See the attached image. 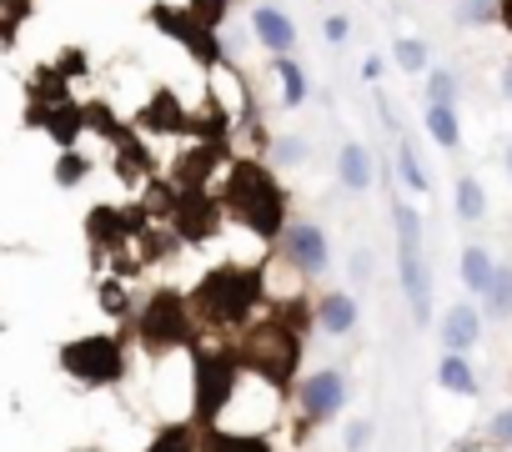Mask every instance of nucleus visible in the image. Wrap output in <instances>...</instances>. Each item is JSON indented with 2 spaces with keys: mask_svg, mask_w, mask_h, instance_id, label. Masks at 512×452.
Listing matches in <instances>:
<instances>
[{
  "mask_svg": "<svg viewBox=\"0 0 512 452\" xmlns=\"http://www.w3.org/2000/svg\"><path fill=\"white\" fill-rule=\"evenodd\" d=\"M457 26H462V31L497 26V0H457Z\"/></svg>",
  "mask_w": 512,
  "mask_h": 452,
  "instance_id": "nucleus-28",
  "label": "nucleus"
},
{
  "mask_svg": "<svg viewBox=\"0 0 512 452\" xmlns=\"http://www.w3.org/2000/svg\"><path fill=\"white\" fill-rule=\"evenodd\" d=\"M251 36H256V46H262L267 56H292L297 51V26H292V16L282 6H272V0L251 11Z\"/></svg>",
  "mask_w": 512,
  "mask_h": 452,
  "instance_id": "nucleus-13",
  "label": "nucleus"
},
{
  "mask_svg": "<svg viewBox=\"0 0 512 452\" xmlns=\"http://www.w3.org/2000/svg\"><path fill=\"white\" fill-rule=\"evenodd\" d=\"M452 201H457V221H462V226H472V221H482V216H487V191H482V181H477L472 171H462V176H457Z\"/></svg>",
  "mask_w": 512,
  "mask_h": 452,
  "instance_id": "nucleus-23",
  "label": "nucleus"
},
{
  "mask_svg": "<svg viewBox=\"0 0 512 452\" xmlns=\"http://www.w3.org/2000/svg\"><path fill=\"white\" fill-rule=\"evenodd\" d=\"M347 397H352V387H347V372H337V367L302 372V382L292 387V407H297L302 437H307L312 427H327V422H337V417L347 412Z\"/></svg>",
  "mask_w": 512,
  "mask_h": 452,
  "instance_id": "nucleus-6",
  "label": "nucleus"
},
{
  "mask_svg": "<svg viewBox=\"0 0 512 452\" xmlns=\"http://www.w3.org/2000/svg\"><path fill=\"white\" fill-rule=\"evenodd\" d=\"M61 367H66V377H76L86 387H111L126 377V347H121V337H106V332L76 337L61 347Z\"/></svg>",
  "mask_w": 512,
  "mask_h": 452,
  "instance_id": "nucleus-7",
  "label": "nucleus"
},
{
  "mask_svg": "<svg viewBox=\"0 0 512 452\" xmlns=\"http://www.w3.org/2000/svg\"><path fill=\"white\" fill-rule=\"evenodd\" d=\"M322 36H327L332 46H347V36H352V21H347V16H327V21H322Z\"/></svg>",
  "mask_w": 512,
  "mask_h": 452,
  "instance_id": "nucleus-34",
  "label": "nucleus"
},
{
  "mask_svg": "<svg viewBox=\"0 0 512 452\" xmlns=\"http://www.w3.org/2000/svg\"><path fill=\"white\" fill-rule=\"evenodd\" d=\"M457 101H462V86H457V76H452L447 66L427 71V106H457Z\"/></svg>",
  "mask_w": 512,
  "mask_h": 452,
  "instance_id": "nucleus-27",
  "label": "nucleus"
},
{
  "mask_svg": "<svg viewBox=\"0 0 512 452\" xmlns=\"http://www.w3.org/2000/svg\"><path fill=\"white\" fill-rule=\"evenodd\" d=\"M457 452H507V447H497L492 437H467V442H462Z\"/></svg>",
  "mask_w": 512,
  "mask_h": 452,
  "instance_id": "nucleus-37",
  "label": "nucleus"
},
{
  "mask_svg": "<svg viewBox=\"0 0 512 452\" xmlns=\"http://www.w3.org/2000/svg\"><path fill=\"white\" fill-rule=\"evenodd\" d=\"M76 452H91V447H76Z\"/></svg>",
  "mask_w": 512,
  "mask_h": 452,
  "instance_id": "nucleus-42",
  "label": "nucleus"
},
{
  "mask_svg": "<svg viewBox=\"0 0 512 452\" xmlns=\"http://www.w3.org/2000/svg\"><path fill=\"white\" fill-rule=\"evenodd\" d=\"M497 86H502V96L512 101V66H502V76H497Z\"/></svg>",
  "mask_w": 512,
  "mask_h": 452,
  "instance_id": "nucleus-40",
  "label": "nucleus"
},
{
  "mask_svg": "<svg viewBox=\"0 0 512 452\" xmlns=\"http://www.w3.org/2000/svg\"><path fill=\"white\" fill-rule=\"evenodd\" d=\"M146 126H156V131H181V126H186V116H181V101H176L171 91H161V96L146 106Z\"/></svg>",
  "mask_w": 512,
  "mask_h": 452,
  "instance_id": "nucleus-26",
  "label": "nucleus"
},
{
  "mask_svg": "<svg viewBox=\"0 0 512 452\" xmlns=\"http://www.w3.org/2000/svg\"><path fill=\"white\" fill-rule=\"evenodd\" d=\"M262 307H267V277L262 267H246V262H216L191 292L196 327L216 332L221 342H236Z\"/></svg>",
  "mask_w": 512,
  "mask_h": 452,
  "instance_id": "nucleus-1",
  "label": "nucleus"
},
{
  "mask_svg": "<svg viewBox=\"0 0 512 452\" xmlns=\"http://www.w3.org/2000/svg\"><path fill=\"white\" fill-rule=\"evenodd\" d=\"M507 387H512V377H507Z\"/></svg>",
  "mask_w": 512,
  "mask_h": 452,
  "instance_id": "nucleus-43",
  "label": "nucleus"
},
{
  "mask_svg": "<svg viewBox=\"0 0 512 452\" xmlns=\"http://www.w3.org/2000/svg\"><path fill=\"white\" fill-rule=\"evenodd\" d=\"M422 126H427V136H432L442 151H457V146H462V121H457V106H427V111H422Z\"/></svg>",
  "mask_w": 512,
  "mask_h": 452,
  "instance_id": "nucleus-22",
  "label": "nucleus"
},
{
  "mask_svg": "<svg viewBox=\"0 0 512 452\" xmlns=\"http://www.w3.org/2000/svg\"><path fill=\"white\" fill-rule=\"evenodd\" d=\"M201 452H277V442L272 437H246V432L201 427Z\"/></svg>",
  "mask_w": 512,
  "mask_h": 452,
  "instance_id": "nucleus-19",
  "label": "nucleus"
},
{
  "mask_svg": "<svg viewBox=\"0 0 512 452\" xmlns=\"http://www.w3.org/2000/svg\"><path fill=\"white\" fill-rule=\"evenodd\" d=\"M146 452H201V427L196 422H161Z\"/></svg>",
  "mask_w": 512,
  "mask_h": 452,
  "instance_id": "nucleus-21",
  "label": "nucleus"
},
{
  "mask_svg": "<svg viewBox=\"0 0 512 452\" xmlns=\"http://www.w3.org/2000/svg\"><path fill=\"white\" fill-rule=\"evenodd\" d=\"M372 437H377V422H372V417H352L347 432H342V447H347V452H362Z\"/></svg>",
  "mask_w": 512,
  "mask_h": 452,
  "instance_id": "nucleus-31",
  "label": "nucleus"
},
{
  "mask_svg": "<svg viewBox=\"0 0 512 452\" xmlns=\"http://www.w3.org/2000/svg\"><path fill=\"white\" fill-rule=\"evenodd\" d=\"M427 41H417V36H397V46H392V66L397 71H407V76H427L432 66H427Z\"/></svg>",
  "mask_w": 512,
  "mask_h": 452,
  "instance_id": "nucleus-25",
  "label": "nucleus"
},
{
  "mask_svg": "<svg viewBox=\"0 0 512 452\" xmlns=\"http://www.w3.org/2000/svg\"><path fill=\"white\" fill-rule=\"evenodd\" d=\"M171 226L186 247H206L221 226H226V206L221 196L211 191H176V211H171Z\"/></svg>",
  "mask_w": 512,
  "mask_h": 452,
  "instance_id": "nucleus-9",
  "label": "nucleus"
},
{
  "mask_svg": "<svg viewBox=\"0 0 512 452\" xmlns=\"http://www.w3.org/2000/svg\"><path fill=\"white\" fill-rule=\"evenodd\" d=\"M502 161H507V181H512V141H507V156Z\"/></svg>",
  "mask_w": 512,
  "mask_h": 452,
  "instance_id": "nucleus-41",
  "label": "nucleus"
},
{
  "mask_svg": "<svg viewBox=\"0 0 512 452\" xmlns=\"http://www.w3.org/2000/svg\"><path fill=\"white\" fill-rule=\"evenodd\" d=\"M482 437H492L497 447H507V452H512V402H507L502 412H492V417H487V432H482Z\"/></svg>",
  "mask_w": 512,
  "mask_h": 452,
  "instance_id": "nucleus-32",
  "label": "nucleus"
},
{
  "mask_svg": "<svg viewBox=\"0 0 512 452\" xmlns=\"http://www.w3.org/2000/svg\"><path fill=\"white\" fill-rule=\"evenodd\" d=\"M477 307H482L487 322H512V262H497V277H492V287Z\"/></svg>",
  "mask_w": 512,
  "mask_h": 452,
  "instance_id": "nucleus-20",
  "label": "nucleus"
},
{
  "mask_svg": "<svg viewBox=\"0 0 512 452\" xmlns=\"http://www.w3.org/2000/svg\"><path fill=\"white\" fill-rule=\"evenodd\" d=\"M397 287H402V302H407L412 322H417V327H432L437 272H432V262L422 257V247H397Z\"/></svg>",
  "mask_w": 512,
  "mask_h": 452,
  "instance_id": "nucleus-10",
  "label": "nucleus"
},
{
  "mask_svg": "<svg viewBox=\"0 0 512 452\" xmlns=\"http://www.w3.org/2000/svg\"><path fill=\"white\" fill-rule=\"evenodd\" d=\"M231 6H236V0H191V16L201 21V26H211V31H221L226 26V16H231Z\"/></svg>",
  "mask_w": 512,
  "mask_h": 452,
  "instance_id": "nucleus-30",
  "label": "nucleus"
},
{
  "mask_svg": "<svg viewBox=\"0 0 512 452\" xmlns=\"http://www.w3.org/2000/svg\"><path fill=\"white\" fill-rule=\"evenodd\" d=\"M482 332H487V317H482L477 302H452V307L442 312V322H437L442 352H462V357H472V352L482 347Z\"/></svg>",
  "mask_w": 512,
  "mask_h": 452,
  "instance_id": "nucleus-11",
  "label": "nucleus"
},
{
  "mask_svg": "<svg viewBox=\"0 0 512 452\" xmlns=\"http://www.w3.org/2000/svg\"><path fill=\"white\" fill-rule=\"evenodd\" d=\"M392 151H397V181L412 191V196H427L432 191V176H427V166H422V156H417V146H412V136H392Z\"/></svg>",
  "mask_w": 512,
  "mask_h": 452,
  "instance_id": "nucleus-17",
  "label": "nucleus"
},
{
  "mask_svg": "<svg viewBox=\"0 0 512 452\" xmlns=\"http://www.w3.org/2000/svg\"><path fill=\"white\" fill-rule=\"evenodd\" d=\"M382 71H387L382 56H367V61H362V76H367V81H382Z\"/></svg>",
  "mask_w": 512,
  "mask_h": 452,
  "instance_id": "nucleus-38",
  "label": "nucleus"
},
{
  "mask_svg": "<svg viewBox=\"0 0 512 452\" xmlns=\"http://www.w3.org/2000/svg\"><path fill=\"white\" fill-rule=\"evenodd\" d=\"M352 277H357V282H367V277H372V252H367V247H362V252H352Z\"/></svg>",
  "mask_w": 512,
  "mask_h": 452,
  "instance_id": "nucleus-36",
  "label": "nucleus"
},
{
  "mask_svg": "<svg viewBox=\"0 0 512 452\" xmlns=\"http://www.w3.org/2000/svg\"><path fill=\"white\" fill-rule=\"evenodd\" d=\"M337 181H342L347 191H367V186L377 181L372 151H367L362 141H342V151H337Z\"/></svg>",
  "mask_w": 512,
  "mask_h": 452,
  "instance_id": "nucleus-16",
  "label": "nucleus"
},
{
  "mask_svg": "<svg viewBox=\"0 0 512 452\" xmlns=\"http://www.w3.org/2000/svg\"><path fill=\"white\" fill-rule=\"evenodd\" d=\"M221 206L236 226L262 242V247H277V237L287 232V191L282 181L272 176V166L262 156H231L226 171H221Z\"/></svg>",
  "mask_w": 512,
  "mask_h": 452,
  "instance_id": "nucleus-2",
  "label": "nucleus"
},
{
  "mask_svg": "<svg viewBox=\"0 0 512 452\" xmlns=\"http://www.w3.org/2000/svg\"><path fill=\"white\" fill-rule=\"evenodd\" d=\"M101 307H106V312H116V317H126V312H131L126 287H121V282H106V287H101Z\"/></svg>",
  "mask_w": 512,
  "mask_h": 452,
  "instance_id": "nucleus-33",
  "label": "nucleus"
},
{
  "mask_svg": "<svg viewBox=\"0 0 512 452\" xmlns=\"http://www.w3.org/2000/svg\"><path fill=\"white\" fill-rule=\"evenodd\" d=\"M236 377H241V362H236V347L231 342L196 347V407H191V422L196 427H211L221 417V407L236 392Z\"/></svg>",
  "mask_w": 512,
  "mask_h": 452,
  "instance_id": "nucleus-5",
  "label": "nucleus"
},
{
  "mask_svg": "<svg viewBox=\"0 0 512 452\" xmlns=\"http://www.w3.org/2000/svg\"><path fill=\"white\" fill-rule=\"evenodd\" d=\"M287 397H292V392H282L277 382H267V377H256V372L241 367L236 392H231V402L221 407V417H216L211 427H221V432H246V437H272V427H282Z\"/></svg>",
  "mask_w": 512,
  "mask_h": 452,
  "instance_id": "nucleus-3",
  "label": "nucleus"
},
{
  "mask_svg": "<svg viewBox=\"0 0 512 452\" xmlns=\"http://www.w3.org/2000/svg\"><path fill=\"white\" fill-rule=\"evenodd\" d=\"M272 257H277L282 267H292L297 277L317 282V277H327V267H332V242H327V232H322L312 216H292L287 232H282L277 247H272Z\"/></svg>",
  "mask_w": 512,
  "mask_h": 452,
  "instance_id": "nucleus-8",
  "label": "nucleus"
},
{
  "mask_svg": "<svg viewBox=\"0 0 512 452\" xmlns=\"http://www.w3.org/2000/svg\"><path fill=\"white\" fill-rule=\"evenodd\" d=\"M307 156H312L307 136H277V141H272V161H277V166H287V171H297Z\"/></svg>",
  "mask_w": 512,
  "mask_h": 452,
  "instance_id": "nucleus-29",
  "label": "nucleus"
},
{
  "mask_svg": "<svg viewBox=\"0 0 512 452\" xmlns=\"http://www.w3.org/2000/svg\"><path fill=\"white\" fill-rule=\"evenodd\" d=\"M81 176H86V161H81V156H61V166H56V181H61V186H76Z\"/></svg>",
  "mask_w": 512,
  "mask_h": 452,
  "instance_id": "nucleus-35",
  "label": "nucleus"
},
{
  "mask_svg": "<svg viewBox=\"0 0 512 452\" xmlns=\"http://www.w3.org/2000/svg\"><path fill=\"white\" fill-rule=\"evenodd\" d=\"M392 232H397V247H422V211L402 196H392Z\"/></svg>",
  "mask_w": 512,
  "mask_h": 452,
  "instance_id": "nucleus-24",
  "label": "nucleus"
},
{
  "mask_svg": "<svg viewBox=\"0 0 512 452\" xmlns=\"http://www.w3.org/2000/svg\"><path fill=\"white\" fill-rule=\"evenodd\" d=\"M497 26L512 31V0H497Z\"/></svg>",
  "mask_w": 512,
  "mask_h": 452,
  "instance_id": "nucleus-39",
  "label": "nucleus"
},
{
  "mask_svg": "<svg viewBox=\"0 0 512 452\" xmlns=\"http://www.w3.org/2000/svg\"><path fill=\"white\" fill-rule=\"evenodd\" d=\"M136 337L151 357H171V352H186L196 347V312H191V297L181 292H151L146 307L136 312Z\"/></svg>",
  "mask_w": 512,
  "mask_h": 452,
  "instance_id": "nucleus-4",
  "label": "nucleus"
},
{
  "mask_svg": "<svg viewBox=\"0 0 512 452\" xmlns=\"http://www.w3.org/2000/svg\"><path fill=\"white\" fill-rule=\"evenodd\" d=\"M312 327H317L322 337H332V342L352 337V332L362 327L357 297H352V292H317V297H312Z\"/></svg>",
  "mask_w": 512,
  "mask_h": 452,
  "instance_id": "nucleus-12",
  "label": "nucleus"
},
{
  "mask_svg": "<svg viewBox=\"0 0 512 452\" xmlns=\"http://www.w3.org/2000/svg\"><path fill=\"white\" fill-rule=\"evenodd\" d=\"M432 377H437V387L452 392V397H477V392H482V377H477L472 357H462V352H442Z\"/></svg>",
  "mask_w": 512,
  "mask_h": 452,
  "instance_id": "nucleus-14",
  "label": "nucleus"
},
{
  "mask_svg": "<svg viewBox=\"0 0 512 452\" xmlns=\"http://www.w3.org/2000/svg\"><path fill=\"white\" fill-rule=\"evenodd\" d=\"M457 277H462V292L482 302L487 287H492V277H497V257H492L487 247H462V257H457Z\"/></svg>",
  "mask_w": 512,
  "mask_h": 452,
  "instance_id": "nucleus-15",
  "label": "nucleus"
},
{
  "mask_svg": "<svg viewBox=\"0 0 512 452\" xmlns=\"http://www.w3.org/2000/svg\"><path fill=\"white\" fill-rule=\"evenodd\" d=\"M272 76L282 81V106H287V111H297V106L312 96V81H307V71H302L297 56H272Z\"/></svg>",
  "mask_w": 512,
  "mask_h": 452,
  "instance_id": "nucleus-18",
  "label": "nucleus"
}]
</instances>
